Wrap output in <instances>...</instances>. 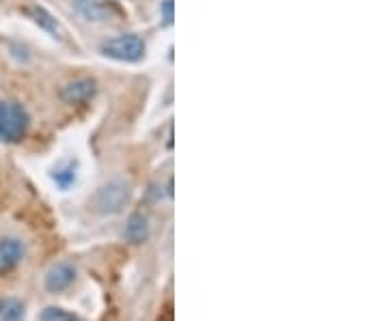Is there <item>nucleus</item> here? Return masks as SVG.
<instances>
[{
  "label": "nucleus",
  "mask_w": 388,
  "mask_h": 321,
  "mask_svg": "<svg viewBox=\"0 0 388 321\" xmlns=\"http://www.w3.org/2000/svg\"><path fill=\"white\" fill-rule=\"evenodd\" d=\"M29 130V115L16 101L0 99V141L18 143Z\"/></svg>",
  "instance_id": "obj_1"
},
{
  "label": "nucleus",
  "mask_w": 388,
  "mask_h": 321,
  "mask_svg": "<svg viewBox=\"0 0 388 321\" xmlns=\"http://www.w3.org/2000/svg\"><path fill=\"white\" fill-rule=\"evenodd\" d=\"M127 200H129V185L123 181H108L93 196V209L97 213H104V216H112V213H119L125 207Z\"/></svg>",
  "instance_id": "obj_2"
},
{
  "label": "nucleus",
  "mask_w": 388,
  "mask_h": 321,
  "mask_svg": "<svg viewBox=\"0 0 388 321\" xmlns=\"http://www.w3.org/2000/svg\"><path fill=\"white\" fill-rule=\"evenodd\" d=\"M101 52L108 58L114 61H125V63H134L139 58H143L145 54V44L139 35H119L114 39H108L101 46Z\"/></svg>",
  "instance_id": "obj_3"
},
{
  "label": "nucleus",
  "mask_w": 388,
  "mask_h": 321,
  "mask_svg": "<svg viewBox=\"0 0 388 321\" xmlns=\"http://www.w3.org/2000/svg\"><path fill=\"white\" fill-rule=\"evenodd\" d=\"M97 91V84L95 80L91 78H76V80H69L61 86L59 95L65 103H84L89 101Z\"/></svg>",
  "instance_id": "obj_4"
},
{
  "label": "nucleus",
  "mask_w": 388,
  "mask_h": 321,
  "mask_svg": "<svg viewBox=\"0 0 388 321\" xmlns=\"http://www.w3.org/2000/svg\"><path fill=\"white\" fill-rule=\"evenodd\" d=\"M76 280V268L71 263H56L54 268H50V272L46 274V289L50 293H61L65 289H69Z\"/></svg>",
  "instance_id": "obj_5"
},
{
  "label": "nucleus",
  "mask_w": 388,
  "mask_h": 321,
  "mask_svg": "<svg viewBox=\"0 0 388 321\" xmlns=\"http://www.w3.org/2000/svg\"><path fill=\"white\" fill-rule=\"evenodd\" d=\"M24 257V246L16 238L0 240V276L9 274Z\"/></svg>",
  "instance_id": "obj_6"
},
{
  "label": "nucleus",
  "mask_w": 388,
  "mask_h": 321,
  "mask_svg": "<svg viewBox=\"0 0 388 321\" xmlns=\"http://www.w3.org/2000/svg\"><path fill=\"white\" fill-rule=\"evenodd\" d=\"M123 238L129 244H145L149 240V220L143 216V213H132V216L127 218Z\"/></svg>",
  "instance_id": "obj_7"
},
{
  "label": "nucleus",
  "mask_w": 388,
  "mask_h": 321,
  "mask_svg": "<svg viewBox=\"0 0 388 321\" xmlns=\"http://www.w3.org/2000/svg\"><path fill=\"white\" fill-rule=\"evenodd\" d=\"M0 321H26L24 304L18 297L0 300Z\"/></svg>",
  "instance_id": "obj_8"
},
{
  "label": "nucleus",
  "mask_w": 388,
  "mask_h": 321,
  "mask_svg": "<svg viewBox=\"0 0 388 321\" xmlns=\"http://www.w3.org/2000/svg\"><path fill=\"white\" fill-rule=\"evenodd\" d=\"M74 9L86 22H101V20H106V9L97 3V0H74Z\"/></svg>",
  "instance_id": "obj_9"
},
{
  "label": "nucleus",
  "mask_w": 388,
  "mask_h": 321,
  "mask_svg": "<svg viewBox=\"0 0 388 321\" xmlns=\"http://www.w3.org/2000/svg\"><path fill=\"white\" fill-rule=\"evenodd\" d=\"M29 14H31L33 20H35L44 31H48L52 37H61V26H59V22H56L46 9H41V7H31Z\"/></svg>",
  "instance_id": "obj_10"
},
{
  "label": "nucleus",
  "mask_w": 388,
  "mask_h": 321,
  "mask_svg": "<svg viewBox=\"0 0 388 321\" xmlns=\"http://www.w3.org/2000/svg\"><path fill=\"white\" fill-rule=\"evenodd\" d=\"M39 321H82V319L61 306H46L39 315Z\"/></svg>",
  "instance_id": "obj_11"
},
{
  "label": "nucleus",
  "mask_w": 388,
  "mask_h": 321,
  "mask_svg": "<svg viewBox=\"0 0 388 321\" xmlns=\"http://www.w3.org/2000/svg\"><path fill=\"white\" fill-rule=\"evenodd\" d=\"M74 179H76L74 166H67V168H59V170H54V181H56L61 188H69Z\"/></svg>",
  "instance_id": "obj_12"
},
{
  "label": "nucleus",
  "mask_w": 388,
  "mask_h": 321,
  "mask_svg": "<svg viewBox=\"0 0 388 321\" xmlns=\"http://www.w3.org/2000/svg\"><path fill=\"white\" fill-rule=\"evenodd\" d=\"M160 9H162L164 24H171V22H173V0H164Z\"/></svg>",
  "instance_id": "obj_13"
},
{
  "label": "nucleus",
  "mask_w": 388,
  "mask_h": 321,
  "mask_svg": "<svg viewBox=\"0 0 388 321\" xmlns=\"http://www.w3.org/2000/svg\"><path fill=\"white\" fill-rule=\"evenodd\" d=\"M166 310H169V312H164L158 321H173V312H171V308H166Z\"/></svg>",
  "instance_id": "obj_14"
}]
</instances>
